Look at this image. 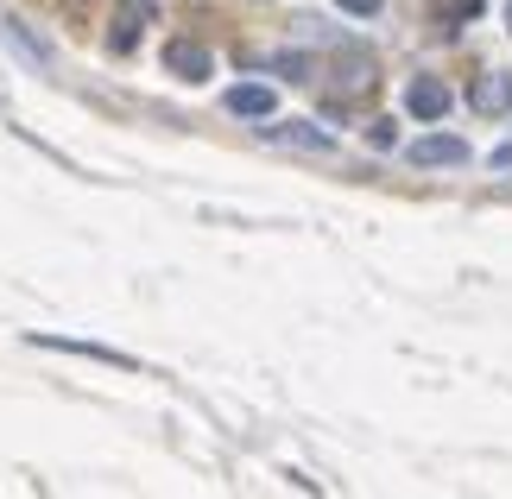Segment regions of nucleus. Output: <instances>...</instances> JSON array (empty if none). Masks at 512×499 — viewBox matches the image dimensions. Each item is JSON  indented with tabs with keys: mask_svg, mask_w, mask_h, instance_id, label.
I'll list each match as a JSON object with an SVG mask.
<instances>
[{
	"mask_svg": "<svg viewBox=\"0 0 512 499\" xmlns=\"http://www.w3.org/2000/svg\"><path fill=\"white\" fill-rule=\"evenodd\" d=\"M367 146H380V152H386V146H399V133H392V121H373V133H367Z\"/></svg>",
	"mask_w": 512,
	"mask_h": 499,
	"instance_id": "nucleus-10",
	"label": "nucleus"
},
{
	"mask_svg": "<svg viewBox=\"0 0 512 499\" xmlns=\"http://www.w3.org/2000/svg\"><path fill=\"white\" fill-rule=\"evenodd\" d=\"M165 64H171V76H184V83H203V76L215 70V57H209V45L171 38V45H165Z\"/></svg>",
	"mask_w": 512,
	"mask_h": 499,
	"instance_id": "nucleus-4",
	"label": "nucleus"
},
{
	"mask_svg": "<svg viewBox=\"0 0 512 499\" xmlns=\"http://www.w3.org/2000/svg\"><path fill=\"white\" fill-rule=\"evenodd\" d=\"M133 26H140V19H114V32H108V51H133Z\"/></svg>",
	"mask_w": 512,
	"mask_h": 499,
	"instance_id": "nucleus-8",
	"label": "nucleus"
},
{
	"mask_svg": "<svg viewBox=\"0 0 512 499\" xmlns=\"http://www.w3.org/2000/svg\"><path fill=\"white\" fill-rule=\"evenodd\" d=\"M336 7H342V13H354V19H373V13L386 7V0H336Z\"/></svg>",
	"mask_w": 512,
	"mask_h": 499,
	"instance_id": "nucleus-9",
	"label": "nucleus"
},
{
	"mask_svg": "<svg viewBox=\"0 0 512 499\" xmlns=\"http://www.w3.org/2000/svg\"><path fill=\"white\" fill-rule=\"evenodd\" d=\"M411 165H468V139L424 133V139H411Z\"/></svg>",
	"mask_w": 512,
	"mask_h": 499,
	"instance_id": "nucleus-3",
	"label": "nucleus"
},
{
	"mask_svg": "<svg viewBox=\"0 0 512 499\" xmlns=\"http://www.w3.org/2000/svg\"><path fill=\"white\" fill-rule=\"evenodd\" d=\"M506 32H512V0H506Z\"/></svg>",
	"mask_w": 512,
	"mask_h": 499,
	"instance_id": "nucleus-12",
	"label": "nucleus"
},
{
	"mask_svg": "<svg viewBox=\"0 0 512 499\" xmlns=\"http://www.w3.org/2000/svg\"><path fill=\"white\" fill-rule=\"evenodd\" d=\"M228 114L234 121H272V114H279V95H272V83H234Z\"/></svg>",
	"mask_w": 512,
	"mask_h": 499,
	"instance_id": "nucleus-2",
	"label": "nucleus"
},
{
	"mask_svg": "<svg viewBox=\"0 0 512 499\" xmlns=\"http://www.w3.org/2000/svg\"><path fill=\"white\" fill-rule=\"evenodd\" d=\"M0 32H7V45H19V51L32 57V64H51V38L26 32V19H0Z\"/></svg>",
	"mask_w": 512,
	"mask_h": 499,
	"instance_id": "nucleus-7",
	"label": "nucleus"
},
{
	"mask_svg": "<svg viewBox=\"0 0 512 499\" xmlns=\"http://www.w3.org/2000/svg\"><path fill=\"white\" fill-rule=\"evenodd\" d=\"M468 102H475V114H506V108H512V76H506V70H487V76H475Z\"/></svg>",
	"mask_w": 512,
	"mask_h": 499,
	"instance_id": "nucleus-5",
	"label": "nucleus"
},
{
	"mask_svg": "<svg viewBox=\"0 0 512 499\" xmlns=\"http://www.w3.org/2000/svg\"><path fill=\"white\" fill-rule=\"evenodd\" d=\"M494 165H500V171H512V146H500V152H494Z\"/></svg>",
	"mask_w": 512,
	"mask_h": 499,
	"instance_id": "nucleus-11",
	"label": "nucleus"
},
{
	"mask_svg": "<svg viewBox=\"0 0 512 499\" xmlns=\"http://www.w3.org/2000/svg\"><path fill=\"white\" fill-rule=\"evenodd\" d=\"M449 108H456V95H449V83H437V76H411L405 83V114L411 121H449Z\"/></svg>",
	"mask_w": 512,
	"mask_h": 499,
	"instance_id": "nucleus-1",
	"label": "nucleus"
},
{
	"mask_svg": "<svg viewBox=\"0 0 512 499\" xmlns=\"http://www.w3.org/2000/svg\"><path fill=\"white\" fill-rule=\"evenodd\" d=\"M272 139H279V146H298V152H336V133L317 127V121H285V127H272Z\"/></svg>",
	"mask_w": 512,
	"mask_h": 499,
	"instance_id": "nucleus-6",
	"label": "nucleus"
}]
</instances>
